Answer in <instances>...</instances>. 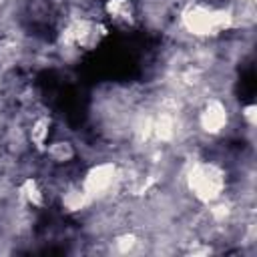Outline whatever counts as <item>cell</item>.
I'll use <instances>...</instances> for the list:
<instances>
[{
  "label": "cell",
  "mask_w": 257,
  "mask_h": 257,
  "mask_svg": "<svg viewBox=\"0 0 257 257\" xmlns=\"http://www.w3.org/2000/svg\"><path fill=\"white\" fill-rule=\"evenodd\" d=\"M98 10L102 20L112 32L131 36L141 32V10L139 0H100Z\"/></svg>",
  "instance_id": "cell-4"
},
{
  "label": "cell",
  "mask_w": 257,
  "mask_h": 257,
  "mask_svg": "<svg viewBox=\"0 0 257 257\" xmlns=\"http://www.w3.org/2000/svg\"><path fill=\"white\" fill-rule=\"evenodd\" d=\"M231 181H233V175L227 163L207 153L191 155L185 161L177 179L185 197L195 207H207L223 199L225 195H229Z\"/></svg>",
  "instance_id": "cell-1"
},
{
  "label": "cell",
  "mask_w": 257,
  "mask_h": 257,
  "mask_svg": "<svg viewBox=\"0 0 257 257\" xmlns=\"http://www.w3.org/2000/svg\"><path fill=\"white\" fill-rule=\"evenodd\" d=\"M235 98L221 92H207L191 108V126L197 141L203 145V153L209 145L237 139L235 126Z\"/></svg>",
  "instance_id": "cell-2"
},
{
  "label": "cell",
  "mask_w": 257,
  "mask_h": 257,
  "mask_svg": "<svg viewBox=\"0 0 257 257\" xmlns=\"http://www.w3.org/2000/svg\"><path fill=\"white\" fill-rule=\"evenodd\" d=\"M78 183L94 205L124 199L122 163L118 157H96L86 161L82 165Z\"/></svg>",
  "instance_id": "cell-3"
},
{
  "label": "cell",
  "mask_w": 257,
  "mask_h": 257,
  "mask_svg": "<svg viewBox=\"0 0 257 257\" xmlns=\"http://www.w3.org/2000/svg\"><path fill=\"white\" fill-rule=\"evenodd\" d=\"M235 2H243V4H257V0H235Z\"/></svg>",
  "instance_id": "cell-5"
}]
</instances>
